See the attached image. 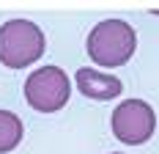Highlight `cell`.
Masks as SVG:
<instances>
[{"label": "cell", "mask_w": 159, "mask_h": 154, "mask_svg": "<svg viewBox=\"0 0 159 154\" xmlns=\"http://www.w3.org/2000/svg\"><path fill=\"white\" fill-rule=\"evenodd\" d=\"M137 33L124 19H104L88 36V58L96 66H124L134 55Z\"/></svg>", "instance_id": "6da1fadb"}, {"label": "cell", "mask_w": 159, "mask_h": 154, "mask_svg": "<svg viewBox=\"0 0 159 154\" xmlns=\"http://www.w3.org/2000/svg\"><path fill=\"white\" fill-rule=\"evenodd\" d=\"M71 83L61 66H41L25 80V99L39 113H55L69 102Z\"/></svg>", "instance_id": "3957f363"}, {"label": "cell", "mask_w": 159, "mask_h": 154, "mask_svg": "<svg viewBox=\"0 0 159 154\" xmlns=\"http://www.w3.org/2000/svg\"><path fill=\"white\" fill-rule=\"evenodd\" d=\"M154 129H157L154 108L148 102H143V99L121 102L118 108L112 110V135L121 143L140 146V143H145L154 135Z\"/></svg>", "instance_id": "277c9868"}, {"label": "cell", "mask_w": 159, "mask_h": 154, "mask_svg": "<svg viewBox=\"0 0 159 154\" xmlns=\"http://www.w3.org/2000/svg\"><path fill=\"white\" fill-rule=\"evenodd\" d=\"M22 118L11 110H0V154L14 152L22 140Z\"/></svg>", "instance_id": "8992f818"}, {"label": "cell", "mask_w": 159, "mask_h": 154, "mask_svg": "<svg viewBox=\"0 0 159 154\" xmlns=\"http://www.w3.org/2000/svg\"><path fill=\"white\" fill-rule=\"evenodd\" d=\"M74 83H77V88H80L82 96L99 99V102L115 99V96H121V91H124V83H121L118 77L102 75V72H96V69H80L77 75H74Z\"/></svg>", "instance_id": "5b68a950"}, {"label": "cell", "mask_w": 159, "mask_h": 154, "mask_svg": "<svg viewBox=\"0 0 159 154\" xmlns=\"http://www.w3.org/2000/svg\"><path fill=\"white\" fill-rule=\"evenodd\" d=\"M44 31L30 19H8L0 25V63L8 69L30 66L44 55Z\"/></svg>", "instance_id": "7a4b0ae2"}, {"label": "cell", "mask_w": 159, "mask_h": 154, "mask_svg": "<svg viewBox=\"0 0 159 154\" xmlns=\"http://www.w3.org/2000/svg\"><path fill=\"white\" fill-rule=\"evenodd\" d=\"M115 154H121V152H115Z\"/></svg>", "instance_id": "52a82bcc"}]
</instances>
